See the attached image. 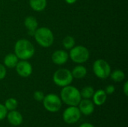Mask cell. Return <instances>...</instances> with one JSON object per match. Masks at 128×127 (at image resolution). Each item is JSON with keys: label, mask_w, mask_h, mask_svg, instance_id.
<instances>
[{"label": "cell", "mask_w": 128, "mask_h": 127, "mask_svg": "<svg viewBox=\"0 0 128 127\" xmlns=\"http://www.w3.org/2000/svg\"><path fill=\"white\" fill-rule=\"evenodd\" d=\"M7 111L8 110L5 108V106L0 103V121L3 120L7 116V114H8Z\"/></svg>", "instance_id": "603a6c76"}, {"label": "cell", "mask_w": 128, "mask_h": 127, "mask_svg": "<svg viewBox=\"0 0 128 127\" xmlns=\"http://www.w3.org/2000/svg\"><path fill=\"white\" fill-rule=\"evenodd\" d=\"M44 108L50 112H56L62 107V100L56 94H50L44 97L43 100Z\"/></svg>", "instance_id": "52a82bcc"}, {"label": "cell", "mask_w": 128, "mask_h": 127, "mask_svg": "<svg viewBox=\"0 0 128 127\" xmlns=\"http://www.w3.org/2000/svg\"><path fill=\"white\" fill-rule=\"evenodd\" d=\"M81 95L80 91L74 86H65L61 91V98L62 101L68 106H78L81 101Z\"/></svg>", "instance_id": "7a4b0ae2"}, {"label": "cell", "mask_w": 128, "mask_h": 127, "mask_svg": "<svg viewBox=\"0 0 128 127\" xmlns=\"http://www.w3.org/2000/svg\"><path fill=\"white\" fill-rule=\"evenodd\" d=\"M94 93V89L92 87L86 86L82 89V91L80 92V95L84 99H90L91 97H93Z\"/></svg>", "instance_id": "d6986e66"}, {"label": "cell", "mask_w": 128, "mask_h": 127, "mask_svg": "<svg viewBox=\"0 0 128 127\" xmlns=\"http://www.w3.org/2000/svg\"><path fill=\"white\" fill-rule=\"evenodd\" d=\"M15 67L18 75L22 77H28L32 73V64L26 60H22L20 61H18Z\"/></svg>", "instance_id": "9c48e42d"}, {"label": "cell", "mask_w": 128, "mask_h": 127, "mask_svg": "<svg viewBox=\"0 0 128 127\" xmlns=\"http://www.w3.org/2000/svg\"><path fill=\"white\" fill-rule=\"evenodd\" d=\"M7 118L9 123L13 126H19L22 122V115L14 110H12L8 114H7Z\"/></svg>", "instance_id": "4fadbf2b"}, {"label": "cell", "mask_w": 128, "mask_h": 127, "mask_svg": "<svg viewBox=\"0 0 128 127\" xmlns=\"http://www.w3.org/2000/svg\"><path fill=\"white\" fill-rule=\"evenodd\" d=\"M71 73L73 77L75 79H82L86 76L87 70L82 65H77L73 69Z\"/></svg>", "instance_id": "2e32d148"}, {"label": "cell", "mask_w": 128, "mask_h": 127, "mask_svg": "<svg viewBox=\"0 0 128 127\" xmlns=\"http://www.w3.org/2000/svg\"><path fill=\"white\" fill-rule=\"evenodd\" d=\"M69 56L74 62L82 64L88 60L89 52L88 49L83 46H76L70 49Z\"/></svg>", "instance_id": "5b68a950"}, {"label": "cell", "mask_w": 128, "mask_h": 127, "mask_svg": "<svg viewBox=\"0 0 128 127\" xmlns=\"http://www.w3.org/2000/svg\"><path fill=\"white\" fill-rule=\"evenodd\" d=\"M73 76L71 72L68 69H59L53 74V82L56 85L60 87H65L70 85L73 81Z\"/></svg>", "instance_id": "277c9868"}, {"label": "cell", "mask_w": 128, "mask_h": 127, "mask_svg": "<svg viewBox=\"0 0 128 127\" xmlns=\"http://www.w3.org/2000/svg\"><path fill=\"white\" fill-rule=\"evenodd\" d=\"M77 0H65V1L68 3V4H74V3H75L76 1Z\"/></svg>", "instance_id": "83f0119b"}, {"label": "cell", "mask_w": 128, "mask_h": 127, "mask_svg": "<svg viewBox=\"0 0 128 127\" xmlns=\"http://www.w3.org/2000/svg\"><path fill=\"white\" fill-rule=\"evenodd\" d=\"M14 54L21 60H28L34 55V47L29 40L20 39L15 43Z\"/></svg>", "instance_id": "6da1fadb"}, {"label": "cell", "mask_w": 128, "mask_h": 127, "mask_svg": "<svg viewBox=\"0 0 128 127\" xmlns=\"http://www.w3.org/2000/svg\"><path fill=\"white\" fill-rule=\"evenodd\" d=\"M93 71L96 76L105 79L110 76L111 73V67L107 61L104 59H98L95 61L93 64Z\"/></svg>", "instance_id": "8992f818"}, {"label": "cell", "mask_w": 128, "mask_h": 127, "mask_svg": "<svg viewBox=\"0 0 128 127\" xmlns=\"http://www.w3.org/2000/svg\"><path fill=\"white\" fill-rule=\"evenodd\" d=\"M24 25L28 29V33L30 35H34L35 30L38 27V22L34 16H28L25 19Z\"/></svg>", "instance_id": "7c38bea8"}, {"label": "cell", "mask_w": 128, "mask_h": 127, "mask_svg": "<svg viewBox=\"0 0 128 127\" xmlns=\"http://www.w3.org/2000/svg\"><path fill=\"white\" fill-rule=\"evenodd\" d=\"M69 55L64 50H56L52 55V61L54 64L58 65H62L65 64L68 60Z\"/></svg>", "instance_id": "30bf717a"}, {"label": "cell", "mask_w": 128, "mask_h": 127, "mask_svg": "<svg viewBox=\"0 0 128 127\" xmlns=\"http://www.w3.org/2000/svg\"><path fill=\"white\" fill-rule=\"evenodd\" d=\"M17 106H18V103L16 100H15L14 98H9L5 101V104H4V106L7 109V110H10V111L15 110Z\"/></svg>", "instance_id": "44dd1931"}, {"label": "cell", "mask_w": 128, "mask_h": 127, "mask_svg": "<svg viewBox=\"0 0 128 127\" xmlns=\"http://www.w3.org/2000/svg\"><path fill=\"white\" fill-rule=\"evenodd\" d=\"M62 44L66 49H72L75 45V40L71 36H66L62 41Z\"/></svg>", "instance_id": "ffe728a7"}, {"label": "cell", "mask_w": 128, "mask_h": 127, "mask_svg": "<svg viewBox=\"0 0 128 127\" xmlns=\"http://www.w3.org/2000/svg\"><path fill=\"white\" fill-rule=\"evenodd\" d=\"M79 109L82 114L86 115H89L94 112V106L91 100H89L88 99H85L80 102Z\"/></svg>", "instance_id": "8fae6325"}, {"label": "cell", "mask_w": 128, "mask_h": 127, "mask_svg": "<svg viewBox=\"0 0 128 127\" xmlns=\"http://www.w3.org/2000/svg\"><path fill=\"white\" fill-rule=\"evenodd\" d=\"M30 7L35 11H42L46 6V0H29Z\"/></svg>", "instance_id": "e0dca14e"}, {"label": "cell", "mask_w": 128, "mask_h": 127, "mask_svg": "<svg viewBox=\"0 0 128 127\" xmlns=\"http://www.w3.org/2000/svg\"><path fill=\"white\" fill-rule=\"evenodd\" d=\"M94 103L97 106L103 105L106 100V94L104 90H98L93 94Z\"/></svg>", "instance_id": "5bb4252c"}, {"label": "cell", "mask_w": 128, "mask_h": 127, "mask_svg": "<svg viewBox=\"0 0 128 127\" xmlns=\"http://www.w3.org/2000/svg\"><path fill=\"white\" fill-rule=\"evenodd\" d=\"M81 117V112L79 108L70 106L66 109L63 113V119L68 124H74L77 122Z\"/></svg>", "instance_id": "ba28073f"}, {"label": "cell", "mask_w": 128, "mask_h": 127, "mask_svg": "<svg viewBox=\"0 0 128 127\" xmlns=\"http://www.w3.org/2000/svg\"><path fill=\"white\" fill-rule=\"evenodd\" d=\"M6 73H7V70H6L5 67L0 64V80L3 79L5 77Z\"/></svg>", "instance_id": "cb8c5ba5"}, {"label": "cell", "mask_w": 128, "mask_h": 127, "mask_svg": "<svg viewBox=\"0 0 128 127\" xmlns=\"http://www.w3.org/2000/svg\"><path fill=\"white\" fill-rule=\"evenodd\" d=\"M34 37L36 42L45 48L52 46L54 41V36L52 31L46 27L38 28L34 31Z\"/></svg>", "instance_id": "3957f363"}, {"label": "cell", "mask_w": 128, "mask_h": 127, "mask_svg": "<svg viewBox=\"0 0 128 127\" xmlns=\"http://www.w3.org/2000/svg\"><path fill=\"white\" fill-rule=\"evenodd\" d=\"M110 76H111V79L114 82H120L123 81L125 78L124 73L121 70H116L113 71L112 73H110Z\"/></svg>", "instance_id": "ac0fdd59"}, {"label": "cell", "mask_w": 128, "mask_h": 127, "mask_svg": "<svg viewBox=\"0 0 128 127\" xmlns=\"http://www.w3.org/2000/svg\"><path fill=\"white\" fill-rule=\"evenodd\" d=\"M124 92L126 96L128 95V82H126L124 85Z\"/></svg>", "instance_id": "484cf974"}, {"label": "cell", "mask_w": 128, "mask_h": 127, "mask_svg": "<svg viewBox=\"0 0 128 127\" xmlns=\"http://www.w3.org/2000/svg\"><path fill=\"white\" fill-rule=\"evenodd\" d=\"M80 127H94L93 125L90 124H83L82 125H80Z\"/></svg>", "instance_id": "4316f807"}, {"label": "cell", "mask_w": 128, "mask_h": 127, "mask_svg": "<svg viewBox=\"0 0 128 127\" xmlns=\"http://www.w3.org/2000/svg\"><path fill=\"white\" fill-rule=\"evenodd\" d=\"M104 91L106 92V94H113L115 92V87L113 85H108Z\"/></svg>", "instance_id": "d4e9b609"}, {"label": "cell", "mask_w": 128, "mask_h": 127, "mask_svg": "<svg viewBox=\"0 0 128 127\" xmlns=\"http://www.w3.org/2000/svg\"><path fill=\"white\" fill-rule=\"evenodd\" d=\"M18 59L19 58L16 57V55L15 54L10 53L4 57V64L5 67H7L8 68H14L19 61Z\"/></svg>", "instance_id": "9a60e30c"}, {"label": "cell", "mask_w": 128, "mask_h": 127, "mask_svg": "<svg viewBox=\"0 0 128 127\" xmlns=\"http://www.w3.org/2000/svg\"><path fill=\"white\" fill-rule=\"evenodd\" d=\"M34 98L36 101H42L44 98V94L42 91H37L34 93Z\"/></svg>", "instance_id": "7402d4cb"}]
</instances>
